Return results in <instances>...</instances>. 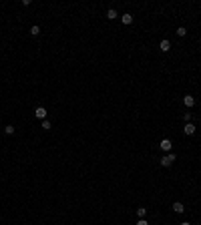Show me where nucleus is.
<instances>
[{
    "label": "nucleus",
    "instance_id": "obj_15",
    "mask_svg": "<svg viewBox=\"0 0 201 225\" xmlns=\"http://www.w3.org/2000/svg\"><path fill=\"white\" fill-rule=\"evenodd\" d=\"M183 119H185V123H191V112H185Z\"/></svg>",
    "mask_w": 201,
    "mask_h": 225
},
{
    "label": "nucleus",
    "instance_id": "obj_2",
    "mask_svg": "<svg viewBox=\"0 0 201 225\" xmlns=\"http://www.w3.org/2000/svg\"><path fill=\"white\" fill-rule=\"evenodd\" d=\"M34 115H36V119L44 121V117H46V109H44V106H36V109H34Z\"/></svg>",
    "mask_w": 201,
    "mask_h": 225
},
{
    "label": "nucleus",
    "instance_id": "obj_12",
    "mask_svg": "<svg viewBox=\"0 0 201 225\" xmlns=\"http://www.w3.org/2000/svg\"><path fill=\"white\" fill-rule=\"evenodd\" d=\"M4 133H6V135H12V133H14V127H12V125L4 127Z\"/></svg>",
    "mask_w": 201,
    "mask_h": 225
},
{
    "label": "nucleus",
    "instance_id": "obj_3",
    "mask_svg": "<svg viewBox=\"0 0 201 225\" xmlns=\"http://www.w3.org/2000/svg\"><path fill=\"white\" fill-rule=\"evenodd\" d=\"M159 147H161V149H163L165 153H169V151H171V147H173V143H171L169 139H163V141L159 143Z\"/></svg>",
    "mask_w": 201,
    "mask_h": 225
},
{
    "label": "nucleus",
    "instance_id": "obj_17",
    "mask_svg": "<svg viewBox=\"0 0 201 225\" xmlns=\"http://www.w3.org/2000/svg\"><path fill=\"white\" fill-rule=\"evenodd\" d=\"M181 225H191V223H187V221H185V223H181Z\"/></svg>",
    "mask_w": 201,
    "mask_h": 225
},
{
    "label": "nucleus",
    "instance_id": "obj_16",
    "mask_svg": "<svg viewBox=\"0 0 201 225\" xmlns=\"http://www.w3.org/2000/svg\"><path fill=\"white\" fill-rule=\"evenodd\" d=\"M137 225H149V223H147V219H139V221H137Z\"/></svg>",
    "mask_w": 201,
    "mask_h": 225
},
{
    "label": "nucleus",
    "instance_id": "obj_7",
    "mask_svg": "<svg viewBox=\"0 0 201 225\" xmlns=\"http://www.w3.org/2000/svg\"><path fill=\"white\" fill-rule=\"evenodd\" d=\"M173 211L175 213H183V211H185V207H183L181 201H175V203H173Z\"/></svg>",
    "mask_w": 201,
    "mask_h": 225
},
{
    "label": "nucleus",
    "instance_id": "obj_13",
    "mask_svg": "<svg viewBox=\"0 0 201 225\" xmlns=\"http://www.w3.org/2000/svg\"><path fill=\"white\" fill-rule=\"evenodd\" d=\"M42 129H44V131H48V129H50V121H42Z\"/></svg>",
    "mask_w": 201,
    "mask_h": 225
},
{
    "label": "nucleus",
    "instance_id": "obj_5",
    "mask_svg": "<svg viewBox=\"0 0 201 225\" xmlns=\"http://www.w3.org/2000/svg\"><path fill=\"white\" fill-rule=\"evenodd\" d=\"M183 105H185V106H193L195 105V99L191 97V94H185V97H183Z\"/></svg>",
    "mask_w": 201,
    "mask_h": 225
},
{
    "label": "nucleus",
    "instance_id": "obj_14",
    "mask_svg": "<svg viewBox=\"0 0 201 225\" xmlns=\"http://www.w3.org/2000/svg\"><path fill=\"white\" fill-rule=\"evenodd\" d=\"M177 34H179V36H185V34H187V30H185L183 26H179V28H177Z\"/></svg>",
    "mask_w": 201,
    "mask_h": 225
},
{
    "label": "nucleus",
    "instance_id": "obj_1",
    "mask_svg": "<svg viewBox=\"0 0 201 225\" xmlns=\"http://www.w3.org/2000/svg\"><path fill=\"white\" fill-rule=\"evenodd\" d=\"M173 161H175V153H167V155H163L161 157V167H171L173 165Z\"/></svg>",
    "mask_w": 201,
    "mask_h": 225
},
{
    "label": "nucleus",
    "instance_id": "obj_8",
    "mask_svg": "<svg viewBox=\"0 0 201 225\" xmlns=\"http://www.w3.org/2000/svg\"><path fill=\"white\" fill-rule=\"evenodd\" d=\"M121 20H123V24H131V22H133V16H131V14H123Z\"/></svg>",
    "mask_w": 201,
    "mask_h": 225
},
{
    "label": "nucleus",
    "instance_id": "obj_11",
    "mask_svg": "<svg viewBox=\"0 0 201 225\" xmlns=\"http://www.w3.org/2000/svg\"><path fill=\"white\" fill-rule=\"evenodd\" d=\"M30 34H32V36H38V34H40V28L36 26V24H34V26L30 28Z\"/></svg>",
    "mask_w": 201,
    "mask_h": 225
},
{
    "label": "nucleus",
    "instance_id": "obj_10",
    "mask_svg": "<svg viewBox=\"0 0 201 225\" xmlns=\"http://www.w3.org/2000/svg\"><path fill=\"white\" fill-rule=\"evenodd\" d=\"M107 18H109V20H115V18H117V10L109 8V10H107Z\"/></svg>",
    "mask_w": 201,
    "mask_h": 225
},
{
    "label": "nucleus",
    "instance_id": "obj_6",
    "mask_svg": "<svg viewBox=\"0 0 201 225\" xmlns=\"http://www.w3.org/2000/svg\"><path fill=\"white\" fill-rule=\"evenodd\" d=\"M195 129H197V127H195L193 123H187V125L183 127V131H185V135H193V133H195Z\"/></svg>",
    "mask_w": 201,
    "mask_h": 225
},
{
    "label": "nucleus",
    "instance_id": "obj_9",
    "mask_svg": "<svg viewBox=\"0 0 201 225\" xmlns=\"http://www.w3.org/2000/svg\"><path fill=\"white\" fill-rule=\"evenodd\" d=\"M145 215H147V209H145V207H139V209H137V217L145 219Z\"/></svg>",
    "mask_w": 201,
    "mask_h": 225
},
{
    "label": "nucleus",
    "instance_id": "obj_4",
    "mask_svg": "<svg viewBox=\"0 0 201 225\" xmlns=\"http://www.w3.org/2000/svg\"><path fill=\"white\" fill-rule=\"evenodd\" d=\"M159 48L163 50V52H169V50H171V42H169L167 38H163V40L159 42Z\"/></svg>",
    "mask_w": 201,
    "mask_h": 225
}]
</instances>
